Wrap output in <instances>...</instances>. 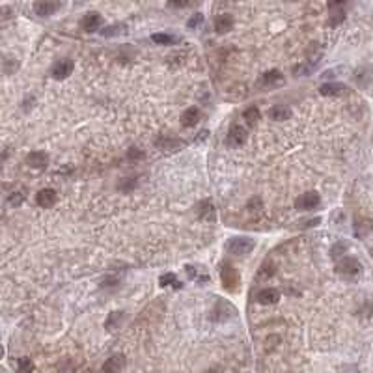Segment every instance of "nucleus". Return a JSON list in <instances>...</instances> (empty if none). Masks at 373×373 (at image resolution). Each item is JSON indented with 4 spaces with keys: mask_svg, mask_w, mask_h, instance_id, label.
Returning a JSON list of instances; mask_svg holds the SVG:
<instances>
[{
    "mask_svg": "<svg viewBox=\"0 0 373 373\" xmlns=\"http://www.w3.org/2000/svg\"><path fill=\"white\" fill-rule=\"evenodd\" d=\"M243 118H245V121L248 123V127L258 125V121H260V118H261L260 108H258V106H248L247 110H245V114H243Z\"/></svg>",
    "mask_w": 373,
    "mask_h": 373,
    "instance_id": "nucleus-24",
    "label": "nucleus"
},
{
    "mask_svg": "<svg viewBox=\"0 0 373 373\" xmlns=\"http://www.w3.org/2000/svg\"><path fill=\"white\" fill-rule=\"evenodd\" d=\"M233 24H235V21H233V17L230 13L218 15L215 19V32L217 34H228L233 28Z\"/></svg>",
    "mask_w": 373,
    "mask_h": 373,
    "instance_id": "nucleus-15",
    "label": "nucleus"
},
{
    "mask_svg": "<svg viewBox=\"0 0 373 373\" xmlns=\"http://www.w3.org/2000/svg\"><path fill=\"white\" fill-rule=\"evenodd\" d=\"M319 93L325 95V97H338V95L347 93V88L344 84H340V82H327V84H321Z\"/></svg>",
    "mask_w": 373,
    "mask_h": 373,
    "instance_id": "nucleus-13",
    "label": "nucleus"
},
{
    "mask_svg": "<svg viewBox=\"0 0 373 373\" xmlns=\"http://www.w3.org/2000/svg\"><path fill=\"white\" fill-rule=\"evenodd\" d=\"M190 0H168V6L170 7H185L187 4H189Z\"/></svg>",
    "mask_w": 373,
    "mask_h": 373,
    "instance_id": "nucleus-34",
    "label": "nucleus"
},
{
    "mask_svg": "<svg viewBox=\"0 0 373 373\" xmlns=\"http://www.w3.org/2000/svg\"><path fill=\"white\" fill-rule=\"evenodd\" d=\"M22 200H24V194H22V192H13L11 196L7 198V204H9V205H21Z\"/></svg>",
    "mask_w": 373,
    "mask_h": 373,
    "instance_id": "nucleus-32",
    "label": "nucleus"
},
{
    "mask_svg": "<svg viewBox=\"0 0 373 373\" xmlns=\"http://www.w3.org/2000/svg\"><path fill=\"white\" fill-rule=\"evenodd\" d=\"M123 34H127L125 24H112V26L101 28V35L103 37H114V35H123Z\"/></svg>",
    "mask_w": 373,
    "mask_h": 373,
    "instance_id": "nucleus-25",
    "label": "nucleus"
},
{
    "mask_svg": "<svg viewBox=\"0 0 373 373\" xmlns=\"http://www.w3.org/2000/svg\"><path fill=\"white\" fill-rule=\"evenodd\" d=\"M278 301H280V293H278V289H275V288L261 289L260 293H258V303L260 304L269 306V304H276Z\"/></svg>",
    "mask_w": 373,
    "mask_h": 373,
    "instance_id": "nucleus-16",
    "label": "nucleus"
},
{
    "mask_svg": "<svg viewBox=\"0 0 373 373\" xmlns=\"http://www.w3.org/2000/svg\"><path fill=\"white\" fill-rule=\"evenodd\" d=\"M284 80V75H282L278 69H271L267 71L263 77H261V84L263 86H278Z\"/></svg>",
    "mask_w": 373,
    "mask_h": 373,
    "instance_id": "nucleus-21",
    "label": "nucleus"
},
{
    "mask_svg": "<svg viewBox=\"0 0 373 373\" xmlns=\"http://www.w3.org/2000/svg\"><path fill=\"white\" fill-rule=\"evenodd\" d=\"M185 271H187V275L190 276V280H194V276H196V269H194V267H190V265H189V267L185 269Z\"/></svg>",
    "mask_w": 373,
    "mask_h": 373,
    "instance_id": "nucleus-39",
    "label": "nucleus"
},
{
    "mask_svg": "<svg viewBox=\"0 0 373 373\" xmlns=\"http://www.w3.org/2000/svg\"><path fill=\"white\" fill-rule=\"evenodd\" d=\"M345 250H347V243H336V245L332 247V252H331V254H332V258H334V260L338 261V260H340V254L344 256Z\"/></svg>",
    "mask_w": 373,
    "mask_h": 373,
    "instance_id": "nucleus-30",
    "label": "nucleus"
},
{
    "mask_svg": "<svg viewBox=\"0 0 373 373\" xmlns=\"http://www.w3.org/2000/svg\"><path fill=\"white\" fill-rule=\"evenodd\" d=\"M159 284H161V288H166V286H174V288H181V284L177 282L176 275L174 273H166V275L161 276V280H159Z\"/></svg>",
    "mask_w": 373,
    "mask_h": 373,
    "instance_id": "nucleus-27",
    "label": "nucleus"
},
{
    "mask_svg": "<svg viewBox=\"0 0 373 373\" xmlns=\"http://www.w3.org/2000/svg\"><path fill=\"white\" fill-rule=\"evenodd\" d=\"M207 373H217V372H207Z\"/></svg>",
    "mask_w": 373,
    "mask_h": 373,
    "instance_id": "nucleus-40",
    "label": "nucleus"
},
{
    "mask_svg": "<svg viewBox=\"0 0 373 373\" xmlns=\"http://www.w3.org/2000/svg\"><path fill=\"white\" fill-rule=\"evenodd\" d=\"M73 69H75V63L71 60H60V62H56L50 67V75L56 80H63V78H67L73 73Z\"/></svg>",
    "mask_w": 373,
    "mask_h": 373,
    "instance_id": "nucleus-6",
    "label": "nucleus"
},
{
    "mask_svg": "<svg viewBox=\"0 0 373 373\" xmlns=\"http://www.w3.org/2000/svg\"><path fill=\"white\" fill-rule=\"evenodd\" d=\"M353 78H355V82L360 88H368L373 82V69L372 67H359V69L355 71Z\"/></svg>",
    "mask_w": 373,
    "mask_h": 373,
    "instance_id": "nucleus-14",
    "label": "nucleus"
},
{
    "mask_svg": "<svg viewBox=\"0 0 373 373\" xmlns=\"http://www.w3.org/2000/svg\"><path fill=\"white\" fill-rule=\"evenodd\" d=\"M151 39H153V43H157V45H176V43H179V37L174 34H164V32H157V34L151 35Z\"/></svg>",
    "mask_w": 373,
    "mask_h": 373,
    "instance_id": "nucleus-23",
    "label": "nucleus"
},
{
    "mask_svg": "<svg viewBox=\"0 0 373 373\" xmlns=\"http://www.w3.org/2000/svg\"><path fill=\"white\" fill-rule=\"evenodd\" d=\"M372 228H373V222L370 218L357 217V220H355V235H357V237H366L368 233L372 232Z\"/></svg>",
    "mask_w": 373,
    "mask_h": 373,
    "instance_id": "nucleus-18",
    "label": "nucleus"
},
{
    "mask_svg": "<svg viewBox=\"0 0 373 373\" xmlns=\"http://www.w3.org/2000/svg\"><path fill=\"white\" fill-rule=\"evenodd\" d=\"M129 157H136V161H138V159H144V151H140L138 148H131L129 149Z\"/></svg>",
    "mask_w": 373,
    "mask_h": 373,
    "instance_id": "nucleus-37",
    "label": "nucleus"
},
{
    "mask_svg": "<svg viewBox=\"0 0 373 373\" xmlns=\"http://www.w3.org/2000/svg\"><path fill=\"white\" fill-rule=\"evenodd\" d=\"M360 271H362V267H360L359 260L353 256H342L336 263V273L345 278H355L360 275Z\"/></svg>",
    "mask_w": 373,
    "mask_h": 373,
    "instance_id": "nucleus-2",
    "label": "nucleus"
},
{
    "mask_svg": "<svg viewBox=\"0 0 373 373\" xmlns=\"http://www.w3.org/2000/svg\"><path fill=\"white\" fill-rule=\"evenodd\" d=\"M157 148L164 149V151H179V149L185 148V142L179 140V138H172V136H162V138H157Z\"/></svg>",
    "mask_w": 373,
    "mask_h": 373,
    "instance_id": "nucleus-10",
    "label": "nucleus"
},
{
    "mask_svg": "<svg viewBox=\"0 0 373 373\" xmlns=\"http://www.w3.org/2000/svg\"><path fill=\"white\" fill-rule=\"evenodd\" d=\"M17 67H19V63H17V62L7 63V60H4V69H6L7 75H9V73H13V71H17Z\"/></svg>",
    "mask_w": 373,
    "mask_h": 373,
    "instance_id": "nucleus-36",
    "label": "nucleus"
},
{
    "mask_svg": "<svg viewBox=\"0 0 373 373\" xmlns=\"http://www.w3.org/2000/svg\"><path fill=\"white\" fill-rule=\"evenodd\" d=\"M34 372V362L28 357H21L17 360V373H32Z\"/></svg>",
    "mask_w": 373,
    "mask_h": 373,
    "instance_id": "nucleus-26",
    "label": "nucleus"
},
{
    "mask_svg": "<svg viewBox=\"0 0 373 373\" xmlns=\"http://www.w3.org/2000/svg\"><path fill=\"white\" fill-rule=\"evenodd\" d=\"M289 116H291V110H289V106H284V105H275L269 108V118L275 121H284L288 120Z\"/></svg>",
    "mask_w": 373,
    "mask_h": 373,
    "instance_id": "nucleus-20",
    "label": "nucleus"
},
{
    "mask_svg": "<svg viewBox=\"0 0 373 373\" xmlns=\"http://www.w3.org/2000/svg\"><path fill=\"white\" fill-rule=\"evenodd\" d=\"M345 19V11L344 9H331V19H329V22H331V26H338L340 22Z\"/></svg>",
    "mask_w": 373,
    "mask_h": 373,
    "instance_id": "nucleus-29",
    "label": "nucleus"
},
{
    "mask_svg": "<svg viewBox=\"0 0 373 373\" xmlns=\"http://www.w3.org/2000/svg\"><path fill=\"white\" fill-rule=\"evenodd\" d=\"M26 162H28L30 168L43 170L49 164V153H45V151H32V153L26 157Z\"/></svg>",
    "mask_w": 373,
    "mask_h": 373,
    "instance_id": "nucleus-12",
    "label": "nucleus"
},
{
    "mask_svg": "<svg viewBox=\"0 0 373 373\" xmlns=\"http://www.w3.org/2000/svg\"><path fill=\"white\" fill-rule=\"evenodd\" d=\"M276 273V265L273 263V261H265L263 265L260 267V271H258V275H256V280L261 282V280H267V278H273Z\"/></svg>",
    "mask_w": 373,
    "mask_h": 373,
    "instance_id": "nucleus-22",
    "label": "nucleus"
},
{
    "mask_svg": "<svg viewBox=\"0 0 373 373\" xmlns=\"http://www.w3.org/2000/svg\"><path fill=\"white\" fill-rule=\"evenodd\" d=\"M220 280H222V288L226 291H237L239 289V284H241V276L239 273L235 271V267L230 265V261H224L222 267H220Z\"/></svg>",
    "mask_w": 373,
    "mask_h": 373,
    "instance_id": "nucleus-1",
    "label": "nucleus"
},
{
    "mask_svg": "<svg viewBox=\"0 0 373 373\" xmlns=\"http://www.w3.org/2000/svg\"><path fill=\"white\" fill-rule=\"evenodd\" d=\"M196 213L202 220H215V207H213V204L209 202V200L200 202L196 207Z\"/></svg>",
    "mask_w": 373,
    "mask_h": 373,
    "instance_id": "nucleus-19",
    "label": "nucleus"
},
{
    "mask_svg": "<svg viewBox=\"0 0 373 373\" xmlns=\"http://www.w3.org/2000/svg\"><path fill=\"white\" fill-rule=\"evenodd\" d=\"M256 247L254 239L250 237H232V239L226 243V250L233 256H247L248 252H252V248Z\"/></svg>",
    "mask_w": 373,
    "mask_h": 373,
    "instance_id": "nucleus-3",
    "label": "nucleus"
},
{
    "mask_svg": "<svg viewBox=\"0 0 373 373\" xmlns=\"http://www.w3.org/2000/svg\"><path fill=\"white\" fill-rule=\"evenodd\" d=\"M60 9V2L58 0H37L34 4V11L39 17H50Z\"/></svg>",
    "mask_w": 373,
    "mask_h": 373,
    "instance_id": "nucleus-7",
    "label": "nucleus"
},
{
    "mask_svg": "<svg viewBox=\"0 0 373 373\" xmlns=\"http://www.w3.org/2000/svg\"><path fill=\"white\" fill-rule=\"evenodd\" d=\"M319 204H321V196L316 190H308L295 200V207L301 211H312V209L319 207Z\"/></svg>",
    "mask_w": 373,
    "mask_h": 373,
    "instance_id": "nucleus-4",
    "label": "nucleus"
},
{
    "mask_svg": "<svg viewBox=\"0 0 373 373\" xmlns=\"http://www.w3.org/2000/svg\"><path fill=\"white\" fill-rule=\"evenodd\" d=\"M347 0H329V9H344V4Z\"/></svg>",
    "mask_w": 373,
    "mask_h": 373,
    "instance_id": "nucleus-33",
    "label": "nucleus"
},
{
    "mask_svg": "<svg viewBox=\"0 0 373 373\" xmlns=\"http://www.w3.org/2000/svg\"><path fill=\"white\" fill-rule=\"evenodd\" d=\"M202 22H204V15H202V13H194V15H192V17L189 19V22H187V26H189V28H198V26H200Z\"/></svg>",
    "mask_w": 373,
    "mask_h": 373,
    "instance_id": "nucleus-31",
    "label": "nucleus"
},
{
    "mask_svg": "<svg viewBox=\"0 0 373 373\" xmlns=\"http://www.w3.org/2000/svg\"><path fill=\"white\" fill-rule=\"evenodd\" d=\"M247 140H248V131L241 125H233L230 129L228 136H226V144L230 148H239L243 144H247Z\"/></svg>",
    "mask_w": 373,
    "mask_h": 373,
    "instance_id": "nucleus-5",
    "label": "nucleus"
},
{
    "mask_svg": "<svg viewBox=\"0 0 373 373\" xmlns=\"http://www.w3.org/2000/svg\"><path fill=\"white\" fill-rule=\"evenodd\" d=\"M121 317H123V314H121V312H112V314L108 316V319H106L105 327L108 329V331H114V329H118V327H120Z\"/></svg>",
    "mask_w": 373,
    "mask_h": 373,
    "instance_id": "nucleus-28",
    "label": "nucleus"
},
{
    "mask_svg": "<svg viewBox=\"0 0 373 373\" xmlns=\"http://www.w3.org/2000/svg\"><path fill=\"white\" fill-rule=\"evenodd\" d=\"M207 136H209V131H207V129H204V131H200V133H198L196 136H194V144H202V142H204L205 138H207Z\"/></svg>",
    "mask_w": 373,
    "mask_h": 373,
    "instance_id": "nucleus-35",
    "label": "nucleus"
},
{
    "mask_svg": "<svg viewBox=\"0 0 373 373\" xmlns=\"http://www.w3.org/2000/svg\"><path fill=\"white\" fill-rule=\"evenodd\" d=\"M103 24V17L97 13V11H92V13H86L80 21V26L84 32H97Z\"/></svg>",
    "mask_w": 373,
    "mask_h": 373,
    "instance_id": "nucleus-8",
    "label": "nucleus"
},
{
    "mask_svg": "<svg viewBox=\"0 0 373 373\" xmlns=\"http://www.w3.org/2000/svg\"><path fill=\"white\" fill-rule=\"evenodd\" d=\"M134 185H136V181H134V179H129V181H121L120 187L123 190H131V189H134Z\"/></svg>",
    "mask_w": 373,
    "mask_h": 373,
    "instance_id": "nucleus-38",
    "label": "nucleus"
},
{
    "mask_svg": "<svg viewBox=\"0 0 373 373\" xmlns=\"http://www.w3.org/2000/svg\"><path fill=\"white\" fill-rule=\"evenodd\" d=\"M58 200V194L54 189H41L37 194H35V204L39 207H52L56 204Z\"/></svg>",
    "mask_w": 373,
    "mask_h": 373,
    "instance_id": "nucleus-9",
    "label": "nucleus"
},
{
    "mask_svg": "<svg viewBox=\"0 0 373 373\" xmlns=\"http://www.w3.org/2000/svg\"><path fill=\"white\" fill-rule=\"evenodd\" d=\"M198 121H200V110H198V108H194V106L187 108V110L181 114V125H183L185 129L194 127Z\"/></svg>",
    "mask_w": 373,
    "mask_h": 373,
    "instance_id": "nucleus-17",
    "label": "nucleus"
},
{
    "mask_svg": "<svg viewBox=\"0 0 373 373\" xmlns=\"http://www.w3.org/2000/svg\"><path fill=\"white\" fill-rule=\"evenodd\" d=\"M127 360L123 355H114L103 364V373H120L125 368Z\"/></svg>",
    "mask_w": 373,
    "mask_h": 373,
    "instance_id": "nucleus-11",
    "label": "nucleus"
}]
</instances>
